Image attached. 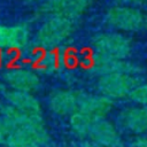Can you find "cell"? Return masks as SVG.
I'll use <instances>...</instances> for the list:
<instances>
[{
    "label": "cell",
    "instance_id": "cell-1",
    "mask_svg": "<svg viewBox=\"0 0 147 147\" xmlns=\"http://www.w3.org/2000/svg\"><path fill=\"white\" fill-rule=\"evenodd\" d=\"M0 115L7 125L5 147H49L51 138L42 116L22 113L7 103H0Z\"/></svg>",
    "mask_w": 147,
    "mask_h": 147
},
{
    "label": "cell",
    "instance_id": "cell-2",
    "mask_svg": "<svg viewBox=\"0 0 147 147\" xmlns=\"http://www.w3.org/2000/svg\"><path fill=\"white\" fill-rule=\"evenodd\" d=\"M75 25L76 21L61 16H48L36 33V42L42 48L56 47L70 37Z\"/></svg>",
    "mask_w": 147,
    "mask_h": 147
},
{
    "label": "cell",
    "instance_id": "cell-3",
    "mask_svg": "<svg viewBox=\"0 0 147 147\" xmlns=\"http://www.w3.org/2000/svg\"><path fill=\"white\" fill-rule=\"evenodd\" d=\"M92 48L95 57L126 60L131 52L130 40L116 32L98 33L92 39Z\"/></svg>",
    "mask_w": 147,
    "mask_h": 147
},
{
    "label": "cell",
    "instance_id": "cell-4",
    "mask_svg": "<svg viewBox=\"0 0 147 147\" xmlns=\"http://www.w3.org/2000/svg\"><path fill=\"white\" fill-rule=\"evenodd\" d=\"M138 85L137 76L125 74H108L100 76L96 83L100 93L107 98L121 99L129 96L130 92Z\"/></svg>",
    "mask_w": 147,
    "mask_h": 147
},
{
    "label": "cell",
    "instance_id": "cell-5",
    "mask_svg": "<svg viewBox=\"0 0 147 147\" xmlns=\"http://www.w3.org/2000/svg\"><path fill=\"white\" fill-rule=\"evenodd\" d=\"M105 21L108 25L122 31H138L145 24L142 13L131 6H116L110 8Z\"/></svg>",
    "mask_w": 147,
    "mask_h": 147
},
{
    "label": "cell",
    "instance_id": "cell-6",
    "mask_svg": "<svg viewBox=\"0 0 147 147\" xmlns=\"http://www.w3.org/2000/svg\"><path fill=\"white\" fill-rule=\"evenodd\" d=\"M93 0H46L41 6V11L49 16H61L77 21L88 8Z\"/></svg>",
    "mask_w": 147,
    "mask_h": 147
},
{
    "label": "cell",
    "instance_id": "cell-7",
    "mask_svg": "<svg viewBox=\"0 0 147 147\" xmlns=\"http://www.w3.org/2000/svg\"><path fill=\"white\" fill-rule=\"evenodd\" d=\"M5 80L10 88L30 93L37 91L41 85L39 76L32 69L25 67H15L8 69L5 72Z\"/></svg>",
    "mask_w": 147,
    "mask_h": 147
},
{
    "label": "cell",
    "instance_id": "cell-8",
    "mask_svg": "<svg viewBox=\"0 0 147 147\" xmlns=\"http://www.w3.org/2000/svg\"><path fill=\"white\" fill-rule=\"evenodd\" d=\"M88 138L102 147H124L116 127L106 118L96 119L92 123Z\"/></svg>",
    "mask_w": 147,
    "mask_h": 147
},
{
    "label": "cell",
    "instance_id": "cell-9",
    "mask_svg": "<svg viewBox=\"0 0 147 147\" xmlns=\"http://www.w3.org/2000/svg\"><path fill=\"white\" fill-rule=\"evenodd\" d=\"M82 94L83 93L72 90L57 91L49 98V109L59 116L70 117L72 114L78 111Z\"/></svg>",
    "mask_w": 147,
    "mask_h": 147
},
{
    "label": "cell",
    "instance_id": "cell-10",
    "mask_svg": "<svg viewBox=\"0 0 147 147\" xmlns=\"http://www.w3.org/2000/svg\"><path fill=\"white\" fill-rule=\"evenodd\" d=\"M3 96L6 99V103L13 108L29 115L41 116V106L32 93L7 88L3 91Z\"/></svg>",
    "mask_w": 147,
    "mask_h": 147
},
{
    "label": "cell",
    "instance_id": "cell-11",
    "mask_svg": "<svg viewBox=\"0 0 147 147\" xmlns=\"http://www.w3.org/2000/svg\"><path fill=\"white\" fill-rule=\"evenodd\" d=\"M30 31L25 24H0V49H21L29 42Z\"/></svg>",
    "mask_w": 147,
    "mask_h": 147
},
{
    "label": "cell",
    "instance_id": "cell-12",
    "mask_svg": "<svg viewBox=\"0 0 147 147\" xmlns=\"http://www.w3.org/2000/svg\"><path fill=\"white\" fill-rule=\"evenodd\" d=\"M111 107H113V101L102 94L95 95V94L83 93L80 98L78 111L86 115L92 121H96L105 118L106 115L110 111Z\"/></svg>",
    "mask_w": 147,
    "mask_h": 147
},
{
    "label": "cell",
    "instance_id": "cell-13",
    "mask_svg": "<svg viewBox=\"0 0 147 147\" xmlns=\"http://www.w3.org/2000/svg\"><path fill=\"white\" fill-rule=\"evenodd\" d=\"M141 69L126 60H114V59H100L95 57L93 63V72L95 75L103 76L108 74H125L137 76Z\"/></svg>",
    "mask_w": 147,
    "mask_h": 147
},
{
    "label": "cell",
    "instance_id": "cell-14",
    "mask_svg": "<svg viewBox=\"0 0 147 147\" xmlns=\"http://www.w3.org/2000/svg\"><path fill=\"white\" fill-rule=\"evenodd\" d=\"M121 124L129 131L140 134L147 132V107H132L119 115Z\"/></svg>",
    "mask_w": 147,
    "mask_h": 147
},
{
    "label": "cell",
    "instance_id": "cell-15",
    "mask_svg": "<svg viewBox=\"0 0 147 147\" xmlns=\"http://www.w3.org/2000/svg\"><path fill=\"white\" fill-rule=\"evenodd\" d=\"M93 122L94 121H92L90 117L82 114L80 111L72 114L69 117V126L71 131L80 138H88V133Z\"/></svg>",
    "mask_w": 147,
    "mask_h": 147
},
{
    "label": "cell",
    "instance_id": "cell-16",
    "mask_svg": "<svg viewBox=\"0 0 147 147\" xmlns=\"http://www.w3.org/2000/svg\"><path fill=\"white\" fill-rule=\"evenodd\" d=\"M129 98L134 103L147 107V84H138L129 94Z\"/></svg>",
    "mask_w": 147,
    "mask_h": 147
},
{
    "label": "cell",
    "instance_id": "cell-17",
    "mask_svg": "<svg viewBox=\"0 0 147 147\" xmlns=\"http://www.w3.org/2000/svg\"><path fill=\"white\" fill-rule=\"evenodd\" d=\"M7 139V125L3 117L0 115V145H5Z\"/></svg>",
    "mask_w": 147,
    "mask_h": 147
},
{
    "label": "cell",
    "instance_id": "cell-18",
    "mask_svg": "<svg viewBox=\"0 0 147 147\" xmlns=\"http://www.w3.org/2000/svg\"><path fill=\"white\" fill-rule=\"evenodd\" d=\"M132 147H147V138H139L132 142Z\"/></svg>",
    "mask_w": 147,
    "mask_h": 147
},
{
    "label": "cell",
    "instance_id": "cell-19",
    "mask_svg": "<svg viewBox=\"0 0 147 147\" xmlns=\"http://www.w3.org/2000/svg\"><path fill=\"white\" fill-rule=\"evenodd\" d=\"M144 1H147V0H122L123 3H127V5H137V3H141Z\"/></svg>",
    "mask_w": 147,
    "mask_h": 147
},
{
    "label": "cell",
    "instance_id": "cell-20",
    "mask_svg": "<svg viewBox=\"0 0 147 147\" xmlns=\"http://www.w3.org/2000/svg\"><path fill=\"white\" fill-rule=\"evenodd\" d=\"M82 147H102V146H100V145H98V144H95L93 141H85L82 145Z\"/></svg>",
    "mask_w": 147,
    "mask_h": 147
},
{
    "label": "cell",
    "instance_id": "cell-21",
    "mask_svg": "<svg viewBox=\"0 0 147 147\" xmlns=\"http://www.w3.org/2000/svg\"><path fill=\"white\" fill-rule=\"evenodd\" d=\"M25 1H29V2H32V1H37V0H25Z\"/></svg>",
    "mask_w": 147,
    "mask_h": 147
}]
</instances>
